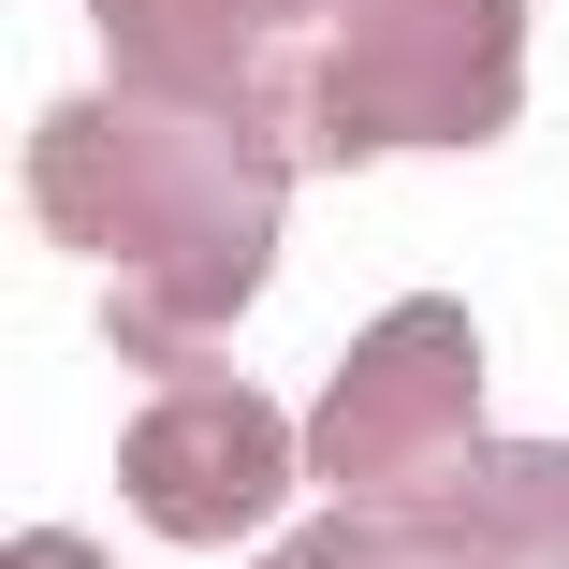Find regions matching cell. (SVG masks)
<instances>
[{
    "instance_id": "obj_1",
    "label": "cell",
    "mask_w": 569,
    "mask_h": 569,
    "mask_svg": "<svg viewBox=\"0 0 569 569\" xmlns=\"http://www.w3.org/2000/svg\"><path fill=\"white\" fill-rule=\"evenodd\" d=\"M132 497L176 526V540H219L278 497V423L249 395H176L147 438H132Z\"/></svg>"
},
{
    "instance_id": "obj_2",
    "label": "cell",
    "mask_w": 569,
    "mask_h": 569,
    "mask_svg": "<svg viewBox=\"0 0 569 569\" xmlns=\"http://www.w3.org/2000/svg\"><path fill=\"white\" fill-rule=\"evenodd\" d=\"M16 569H88V555H73V540H30V555H16Z\"/></svg>"
}]
</instances>
